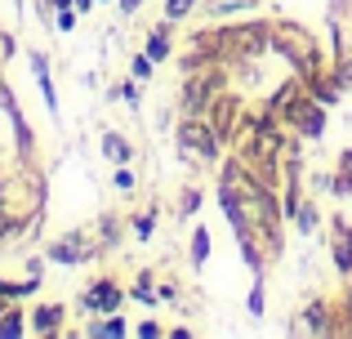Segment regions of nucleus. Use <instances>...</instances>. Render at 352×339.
I'll return each instance as SVG.
<instances>
[{
	"mask_svg": "<svg viewBox=\"0 0 352 339\" xmlns=\"http://www.w3.org/2000/svg\"><path fill=\"white\" fill-rule=\"evenodd\" d=\"M272 54L299 80H308L317 67H326V50H321L317 32H308V27L294 23V18H272Z\"/></svg>",
	"mask_w": 352,
	"mask_h": 339,
	"instance_id": "nucleus-1",
	"label": "nucleus"
},
{
	"mask_svg": "<svg viewBox=\"0 0 352 339\" xmlns=\"http://www.w3.org/2000/svg\"><path fill=\"white\" fill-rule=\"evenodd\" d=\"M134 183H138V179H134V170H129V166H116V170H112V188H116V192H134Z\"/></svg>",
	"mask_w": 352,
	"mask_h": 339,
	"instance_id": "nucleus-29",
	"label": "nucleus"
},
{
	"mask_svg": "<svg viewBox=\"0 0 352 339\" xmlns=\"http://www.w3.org/2000/svg\"><path fill=\"white\" fill-rule=\"evenodd\" d=\"M143 5H147V0H116V9H120V14H125V18H129V14H138V9H143Z\"/></svg>",
	"mask_w": 352,
	"mask_h": 339,
	"instance_id": "nucleus-36",
	"label": "nucleus"
},
{
	"mask_svg": "<svg viewBox=\"0 0 352 339\" xmlns=\"http://www.w3.org/2000/svg\"><path fill=\"white\" fill-rule=\"evenodd\" d=\"M156 295H161L165 304H179V286H174V281H165V286H156Z\"/></svg>",
	"mask_w": 352,
	"mask_h": 339,
	"instance_id": "nucleus-35",
	"label": "nucleus"
},
{
	"mask_svg": "<svg viewBox=\"0 0 352 339\" xmlns=\"http://www.w3.org/2000/svg\"><path fill=\"white\" fill-rule=\"evenodd\" d=\"M232 85V67L228 63H210L188 76H179V116H206L223 89Z\"/></svg>",
	"mask_w": 352,
	"mask_h": 339,
	"instance_id": "nucleus-2",
	"label": "nucleus"
},
{
	"mask_svg": "<svg viewBox=\"0 0 352 339\" xmlns=\"http://www.w3.org/2000/svg\"><path fill=\"white\" fill-rule=\"evenodd\" d=\"M120 98H125V103L138 112V98H143V89H138V80H134V76H129V80H120Z\"/></svg>",
	"mask_w": 352,
	"mask_h": 339,
	"instance_id": "nucleus-32",
	"label": "nucleus"
},
{
	"mask_svg": "<svg viewBox=\"0 0 352 339\" xmlns=\"http://www.w3.org/2000/svg\"><path fill=\"white\" fill-rule=\"evenodd\" d=\"M321 223H326L321 206H317V201H308V197H303V206H299V215L290 219V228H294L299 237H317V232H321Z\"/></svg>",
	"mask_w": 352,
	"mask_h": 339,
	"instance_id": "nucleus-16",
	"label": "nucleus"
},
{
	"mask_svg": "<svg viewBox=\"0 0 352 339\" xmlns=\"http://www.w3.org/2000/svg\"><path fill=\"white\" fill-rule=\"evenodd\" d=\"M326 245H330V259H335L339 277H352V223L344 215H330L326 223Z\"/></svg>",
	"mask_w": 352,
	"mask_h": 339,
	"instance_id": "nucleus-10",
	"label": "nucleus"
},
{
	"mask_svg": "<svg viewBox=\"0 0 352 339\" xmlns=\"http://www.w3.org/2000/svg\"><path fill=\"white\" fill-rule=\"evenodd\" d=\"M210 250H214V245H210V228L197 223V228H192V241H188V259H192V268H197V272L210 263Z\"/></svg>",
	"mask_w": 352,
	"mask_h": 339,
	"instance_id": "nucleus-20",
	"label": "nucleus"
},
{
	"mask_svg": "<svg viewBox=\"0 0 352 339\" xmlns=\"http://www.w3.org/2000/svg\"><path fill=\"white\" fill-rule=\"evenodd\" d=\"M303 85H308V94L317 98V103H326V107L344 103V89H339V80L330 76V67H317V72H312L308 80H303Z\"/></svg>",
	"mask_w": 352,
	"mask_h": 339,
	"instance_id": "nucleus-14",
	"label": "nucleus"
},
{
	"mask_svg": "<svg viewBox=\"0 0 352 339\" xmlns=\"http://www.w3.org/2000/svg\"><path fill=\"white\" fill-rule=\"evenodd\" d=\"M174 32H179V23L174 18H161L156 27H147V41H143V54L161 67V63L174 58Z\"/></svg>",
	"mask_w": 352,
	"mask_h": 339,
	"instance_id": "nucleus-13",
	"label": "nucleus"
},
{
	"mask_svg": "<svg viewBox=\"0 0 352 339\" xmlns=\"http://www.w3.org/2000/svg\"><path fill=\"white\" fill-rule=\"evenodd\" d=\"M263 54H272V18H245V23H228V67L258 63Z\"/></svg>",
	"mask_w": 352,
	"mask_h": 339,
	"instance_id": "nucleus-4",
	"label": "nucleus"
},
{
	"mask_svg": "<svg viewBox=\"0 0 352 339\" xmlns=\"http://www.w3.org/2000/svg\"><path fill=\"white\" fill-rule=\"evenodd\" d=\"M335 170H339V174H344V179L352 183V148H344V152H339V161H335Z\"/></svg>",
	"mask_w": 352,
	"mask_h": 339,
	"instance_id": "nucleus-34",
	"label": "nucleus"
},
{
	"mask_svg": "<svg viewBox=\"0 0 352 339\" xmlns=\"http://www.w3.org/2000/svg\"><path fill=\"white\" fill-rule=\"evenodd\" d=\"M129 299H138V304H147V308L161 299V295H156V277H152V272H138V277H134V286H129Z\"/></svg>",
	"mask_w": 352,
	"mask_h": 339,
	"instance_id": "nucleus-25",
	"label": "nucleus"
},
{
	"mask_svg": "<svg viewBox=\"0 0 352 339\" xmlns=\"http://www.w3.org/2000/svg\"><path fill=\"white\" fill-rule=\"evenodd\" d=\"M27 326H32V335H41V339L72 335L67 331V308L63 304H36L32 313H27Z\"/></svg>",
	"mask_w": 352,
	"mask_h": 339,
	"instance_id": "nucleus-12",
	"label": "nucleus"
},
{
	"mask_svg": "<svg viewBox=\"0 0 352 339\" xmlns=\"http://www.w3.org/2000/svg\"><path fill=\"white\" fill-rule=\"evenodd\" d=\"M201 201H206V192H201L197 183H183V188H179V201H174V206H179L174 215H179V219H192V215H201Z\"/></svg>",
	"mask_w": 352,
	"mask_h": 339,
	"instance_id": "nucleus-22",
	"label": "nucleus"
},
{
	"mask_svg": "<svg viewBox=\"0 0 352 339\" xmlns=\"http://www.w3.org/2000/svg\"><path fill=\"white\" fill-rule=\"evenodd\" d=\"M103 5H112V0H103Z\"/></svg>",
	"mask_w": 352,
	"mask_h": 339,
	"instance_id": "nucleus-38",
	"label": "nucleus"
},
{
	"mask_svg": "<svg viewBox=\"0 0 352 339\" xmlns=\"http://www.w3.org/2000/svg\"><path fill=\"white\" fill-rule=\"evenodd\" d=\"M0 112H5V121H9V139H14L18 161L32 170V166H36V130H32V121L23 116V107H18V94H14V85H9L5 76H0Z\"/></svg>",
	"mask_w": 352,
	"mask_h": 339,
	"instance_id": "nucleus-5",
	"label": "nucleus"
},
{
	"mask_svg": "<svg viewBox=\"0 0 352 339\" xmlns=\"http://www.w3.org/2000/svg\"><path fill=\"white\" fill-rule=\"evenodd\" d=\"M94 237L103 241V250H116V245H120V219H116V215H98Z\"/></svg>",
	"mask_w": 352,
	"mask_h": 339,
	"instance_id": "nucleus-24",
	"label": "nucleus"
},
{
	"mask_svg": "<svg viewBox=\"0 0 352 339\" xmlns=\"http://www.w3.org/2000/svg\"><path fill=\"white\" fill-rule=\"evenodd\" d=\"M9 5H14V9H18V14H23V9H27V0H9Z\"/></svg>",
	"mask_w": 352,
	"mask_h": 339,
	"instance_id": "nucleus-37",
	"label": "nucleus"
},
{
	"mask_svg": "<svg viewBox=\"0 0 352 339\" xmlns=\"http://www.w3.org/2000/svg\"><path fill=\"white\" fill-rule=\"evenodd\" d=\"M76 9H58V14H54V32H63V36H67V32H76Z\"/></svg>",
	"mask_w": 352,
	"mask_h": 339,
	"instance_id": "nucleus-30",
	"label": "nucleus"
},
{
	"mask_svg": "<svg viewBox=\"0 0 352 339\" xmlns=\"http://www.w3.org/2000/svg\"><path fill=\"white\" fill-rule=\"evenodd\" d=\"M103 241L89 232H67V237H54L50 245H45V259L58 263V268H80V263H94L103 259Z\"/></svg>",
	"mask_w": 352,
	"mask_h": 339,
	"instance_id": "nucleus-6",
	"label": "nucleus"
},
{
	"mask_svg": "<svg viewBox=\"0 0 352 339\" xmlns=\"http://www.w3.org/2000/svg\"><path fill=\"white\" fill-rule=\"evenodd\" d=\"M174 148H179V157H188V161L219 166L223 152H228V143L214 134V125H210L206 116H183L179 130H174Z\"/></svg>",
	"mask_w": 352,
	"mask_h": 339,
	"instance_id": "nucleus-3",
	"label": "nucleus"
},
{
	"mask_svg": "<svg viewBox=\"0 0 352 339\" xmlns=\"http://www.w3.org/2000/svg\"><path fill=\"white\" fill-rule=\"evenodd\" d=\"M32 335V326H27V308H18V299L0 313V339H23Z\"/></svg>",
	"mask_w": 352,
	"mask_h": 339,
	"instance_id": "nucleus-18",
	"label": "nucleus"
},
{
	"mask_svg": "<svg viewBox=\"0 0 352 339\" xmlns=\"http://www.w3.org/2000/svg\"><path fill=\"white\" fill-rule=\"evenodd\" d=\"M125 295H129V290H120L116 277H94L85 290H80L76 308H80V313H89V317H98V313H120Z\"/></svg>",
	"mask_w": 352,
	"mask_h": 339,
	"instance_id": "nucleus-8",
	"label": "nucleus"
},
{
	"mask_svg": "<svg viewBox=\"0 0 352 339\" xmlns=\"http://www.w3.org/2000/svg\"><path fill=\"white\" fill-rule=\"evenodd\" d=\"M80 335L85 339H120V335H129V322L120 313H98L94 322L80 326Z\"/></svg>",
	"mask_w": 352,
	"mask_h": 339,
	"instance_id": "nucleus-15",
	"label": "nucleus"
},
{
	"mask_svg": "<svg viewBox=\"0 0 352 339\" xmlns=\"http://www.w3.org/2000/svg\"><path fill=\"white\" fill-rule=\"evenodd\" d=\"M14 54H18V41H14V32H0V58H14Z\"/></svg>",
	"mask_w": 352,
	"mask_h": 339,
	"instance_id": "nucleus-33",
	"label": "nucleus"
},
{
	"mask_svg": "<svg viewBox=\"0 0 352 339\" xmlns=\"http://www.w3.org/2000/svg\"><path fill=\"white\" fill-rule=\"evenodd\" d=\"M152 72H156V63H152V58H147V54H143V50H138V54H134V58H129V76H134V80H138V85H143V80H152Z\"/></svg>",
	"mask_w": 352,
	"mask_h": 339,
	"instance_id": "nucleus-27",
	"label": "nucleus"
},
{
	"mask_svg": "<svg viewBox=\"0 0 352 339\" xmlns=\"http://www.w3.org/2000/svg\"><path fill=\"white\" fill-rule=\"evenodd\" d=\"M27 63H32V80H36V89H41V103H45V112L58 121V89H54V76H50V54L36 45V50H27Z\"/></svg>",
	"mask_w": 352,
	"mask_h": 339,
	"instance_id": "nucleus-11",
	"label": "nucleus"
},
{
	"mask_svg": "<svg viewBox=\"0 0 352 339\" xmlns=\"http://www.w3.org/2000/svg\"><path fill=\"white\" fill-rule=\"evenodd\" d=\"M330 76L339 80V89H344V94H352V50L339 54V58L330 63Z\"/></svg>",
	"mask_w": 352,
	"mask_h": 339,
	"instance_id": "nucleus-26",
	"label": "nucleus"
},
{
	"mask_svg": "<svg viewBox=\"0 0 352 339\" xmlns=\"http://www.w3.org/2000/svg\"><path fill=\"white\" fill-rule=\"evenodd\" d=\"M0 63H5V58H0Z\"/></svg>",
	"mask_w": 352,
	"mask_h": 339,
	"instance_id": "nucleus-39",
	"label": "nucleus"
},
{
	"mask_svg": "<svg viewBox=\"0 0 352 339\" xmlns=\"http://www.w3.org/2000/svg\"><path fill=\"white\" fill-rule=\"evenodd\" d=\"M267 272H254V286H250V295H245V313L250 317H254V322H258V317H267Z\"/></svg>",
	"mask_w": 352,
	"mask_h": 339,
	"instance_id": "nucleus-21",
	"label": "nucleus"
},
{
	"mask_svg": "<svg viewBox=\"0 0 352 339\" xmlns=\"http://www.w3.org/2000/svg\"><path fill=\"white\" fill-rule=\"evenodd\" d=\"M98 148H103V157L112 161V166H129V161H134V143H129L125 134H116V130H107L103 139H98Z\"/></svg>",
	"mask_w": 352,
	"mask_h": 339,
	"instance_id": "nucleus-17",
	"label": "nucleus"
},
{
	"mask_svg": "<svg viewBox=\"0 0 352 339\" xmlns=\"http://www.w3.org/2000/svg\"><path fill=\"white\" fill-rule=\"evenodd\" d=\"M134 335H138V339H161V335H165V326H161V322H152V317H143V322L134 326Z\"/></svg>",
	"mask_w": 352,
	"mask_h": 339,
	"instance_id": "nucleus-31",
	"label": "nucleus"
},
{
	"mask_svg": "<svg viewBox=\"0 0 352 339\" xmlns=\"http://www.w3.org/2000/svg\"><path fill=\"white\" fill-rule=\"evenodd\" d=\"M197 9H201V0H165V18H174V23H183Z\"/></svg>",
	"mask_w": 352,
	"mask_h": 339,
	"instance_id": "nucleus-28",
	"label": "nucleus"
},
{
	"mask_svg": "<svg viewBox=\"0 0 352 339\" xmlns=\"http://www.w3.org/2000/svg\"><path fill=\"white\" fill-rule=\"evenodd\" d=\"M206 121L214 125V134H219V139L228 143V148H232V139L241 134V125H245V94H241V89H232V85H228L223 94H219L214 103H210Z\"/></svg>",
	"mask_w": 352,
	"mask_h": 339,
	"instance_id": "nucleus-7",
	"label": "nucleus"
},
{
	"mask_svg": "<svg viewBox=\"0 0 352 339\" xmlns=\"http://www.w3.org/2000/svg\"><path fill=\"white\" fill-rule=\"evenodd\" d=\"M290 335H335V304L330 299H308L299 322L285 326Z\"/></svg>",
	"mask_w": 352,
	"mask_h": 339,
	"instance_id": "nucleus-9",
	"label": "nucleus"
},
{
	"mask_svg": "<svg viewBox=\"0 0 352 339\" xmlns=\"http://www.w3.org/2000/svg\"><path fill=\"white\" fill-rule=\"evenodd\" d=\"M258 0H201V9H206V18H232V14H254Z\"/></svg>",
	"mask_w": 352,
	"mask_h": 339,
	"instance_id": "nucleus-19",
	"label": "nucleus"
},
{
	"mask_svg": "<svg viewBox=\"0 0 352 339\" xmlns=\"http://www.w3.org/2000/svg\"><path fill=\"white\" fill-rule=\"evenodd\" d=\"M129 232H134V241H152V232H156V206L134 210V215H129Z\"/></svg>",
	"mask_w": 352,
	"mask_h": 339,
	"instance_id": "nucleus-23",
	"label": "nucleus"
}]
</instances>
